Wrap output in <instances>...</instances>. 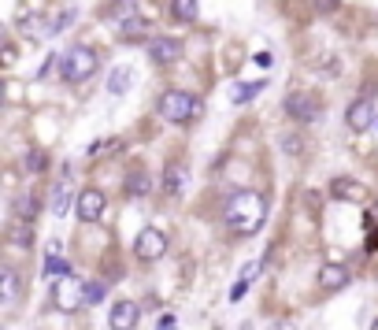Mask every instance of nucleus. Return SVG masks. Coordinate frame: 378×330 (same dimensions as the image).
Wrapping results in <instances>:
<instances>
[{
    "label": "nucleus",
    "instance_id": "nucleus-1",
    "mask_svg": "<svg viewBox=\"0 0 378 330\" xmlns=\"http://www.w3.org/2000/svg\"><path fill=\"white\" fill-rule=\"evenodd\" d=\"M223 219L237 237H252L267 219V197L260 189H234L223 208Z\"/></svg>",
    "mask_w": 378,
    "mask_h": 330
},
{
    "label": "nucleus",
    "instance_id": "nucleus-2",
    "mask_svg": "<svg viewBox=\"0 0 378 330\" xmlns=\"http://www.w3.org/2000/svg\"><path fill=\"white\" fill-rule=\"evenodd\" d=\"M200 112V100L193 93H182V89H167V93L160 97V115L167 119V123H193Z\"/></svg>",
    "mask_w": 378,
    "mask_h": 330
},
{
    "label": "nucleus",
    "instance_id": "nucleus-3",
    "mask_svg": "<svg viewBox=\"0 0 378 330\" xmlns=\"http://www.w3.org/2000/svg\"><path fill=\"white\" fill-rule=\"evenodd\" d=\"M97 71V52L89 45H71L60 60V75L67 82H86Z\"/></svg>",
    "mask_w": 378,
    "mask_h": 330
},
{
    "label": "nucleus",
    "instance_id": "nucleus-4",
    "mask_svg": "<svg viewBox=\"0 0 378 330\" xmlns=\"http://www.w3.org/2000/svg\"><path fill=\"white\" fill-rule=\"evenodd\" d=\"M52 305H56L60 311H78L82 305H86V282L82 279H56V286H52Z\"/></svg>",
    "mask_w": 378,
    "mask_h": 330
},
{
    "label": "nucleus",
    "instance_id": "nucleus-5",
    "mask_svg": "<svg viewBox=\"0 0 378 330\" xmlns=\"http://www.w3.org/2000/svg\"><path fill=\"white\" fill-rule=\"evenodd\" d=\"M134 252H137V260H145V263L160 260V256L167 252V234L156 231V226H145V231L137 234V241H134Z\"/></svg>",
    "mask_w": 378,
    "mask_h": 330
},
{
    "label": "nucleus",
    "instance_id": "nucleus-6",
    "mask_svg": "<svg viewBox=\"0 0 378 330\" xmlns=\"http://www.w3.org/2000/svg\"><path fill=\"white\" fill-rule=\"evenodd\" d=\"M78 219H86V223H97L100 215H104V208H108V200L100 189H82L78 193Z\"/></svg>",
    "mask_w": 378,
    "mask_h": 330
},
{
    "label": "nucleus",
    "instance_id": "nucleus-7",
    "mask_svg": "<svg viewBox=\"0 0 378 330\" xmlns=\"http://www.w3.org/2000/svg\"><path fill=\"white\" fill-rule=\"evenodd\" d=\"M137 316H141V308H137L134 300H115L112 311H108V327L112 330H134Z\"/></svg>",
    "mask_w": 378,
    "mask_h": 330
},
{
    "label": "nucleus",
    "instance_id": "nucleus-8",
    "mask_svg": "<svg viewBox=\"0 0 378 330\" xmlns=\"http://www.w3.org/2000/svg\"><path fill=\"white\" fill-rule=\"evenodd\" d=\"M375 108H371V100H353V104H349V112H345V123H349V130H371L375 126Z\"/></svg>",
    "mask_w": 378,
    "mask_h": 330
},
{
    "label": "nucleus",
    "instance_id": "nucleus-9",
    "mask_svg": "<svg viewBox=\"0 0 378 330\" xmlns=\"http://www.w3.org/2000/svg\"><path fill=\"white\" fill-rule=\"evenodd\" d=\"M316 100H311L308 93H290L285 97V115L290 119H297V123H311V119H316Z\"/></svg>",
    "mask_w": 378,
    "mask_h": 330
},
{
    "label": "nucleus",
    "instance_id": "nucleus-10",
    "mask_svg": "<svg viewBox=\"0 0 378 330\" xmlns=\"http://www.w3.org/2000/svg\"><path fill=\"white\" fill-rule=\"evenodd\" d=\"M182 56V41H174V38H156L149 41V60L152 63H174Z\"/></svg>",
    "mask_w": 378,
    "mask_h": 330
},
{
    "label": "nucleus",
    "instance_id": "nucleus-11",
    "mask_svg": "<svg viewBox=\"0 0 378 330\" xmlns=\"http://www.w3.org/2000/svg\"><path fill=\"white\" fill-rule=\"evenodd\" d=\"M345 282H349V268H345V263H322V271H319V286L322 290L334 293V290L345 286Z\"/></svg>",
    "mask_w": 378,
    "mask_h": 330
},
{
    "label": "nucleus",
    "instance_id": "nucleus-12",
    "mask_svg": "<svg viewBox=\"0 0 378 330\" xmlns=\"http://www.w3.org/2000/svg\"><path fill=\"white\" fill-rule=\"evenodd\" d=\"M330 193H334L338 200H364V186H359L356 178H334L330 182Z\"/></svg>",
    "mask_w": 378,
    "mask_h": 330
},
{
    "label": "nucleus",
    "instance_id": "nucleus-13",
    "mask_svg": "<svg viewBox=\"0 0 378 330\" xmlns=\"http://www.w3.org/2000/svg\"><path fill=\"white\" fill-rule=\"evenodd\" d=\"M130 86H134V71H130V67H115L112 75H108V93L123 97Z\"/></svg>",
    "mask_w": 378,
    "mask_h": 330
},
{
    "label": "nucleus",
    "instance_id": "nucleus-14",
    "mask_svg": "<svg viewBox=\"0 0 378 330\" xmlns=\"http://www.w3.org/2000/svg\"><path fill=\"white\" fill-rule=\"evenodd\" d=\"M256 271H260V263H245V271H241V279L234 282V286H230V300H241L245 293H248V286H252V279H256Z\"/></svg>",
    "mask_w": 378,
    "mask_h": 330
},
{
    "label": "nucleus",
    "instance_id": "nucleus-15",
    "mask_svg": "<svg viewBox=\"0 0 378 330\" xmlns=\"http://www.w3.org/2000/svg\"><path fill=\"white\" fill-rule=\"evenodd\" d=\"M38 212H41V204H38V197H34V193L15 197V219H19V223H30Z\"/></svg>",
    "mask_w": 378,
    "mask_h": 330
},
{
    "label": "nucleus",
    "instance_id": "nucleus-16",
    "mask_svg": "<svg viewBox=\"0 0 378 330\" xmlns=\"http://www.w3.org/2000/svg\"><path fill=\"white\" fill-rule=\"evenodd\" d=\"M182 186H186V163H167L163 189H167V193H182Z\"/></svg>",
    "mask_w": 378,
    "mask_h": 330
},
{
    "label": "nucleus",
    "instance_id": "nucleus-17",
    "mask_svg": "<svg viewBox=\"0 0 378 330\" xmlns=\"http://www.w3.org/2000/svg\"><path fill=\"white\" fill-rule=\"evenodd\" d=\"M171 15L178 23H193L197 19V0H171Z\"/></svg>",
    "mask_w": 378,
    "mask_h": 330
},
{
    "label": "nucleus",
    "instance_id": "nucleus-18",
    "mask_svg": "<svg viewBox=\"0 0 378 330\" xmlns=\"http://www.w3.org/2000/svg\"><path fill=\"white\" fill-rule=\"evenodd\" d=\"M260 89H263V82H237V86L230 89V97H234L237 104H248V100L260 93Z\"/></svg>",
    "mask_w": 378,
    "mask_h": 330
},
{
    "label": "nucleus",
    "instance_id": "nucleus-19",
    "mask_svg": "<svg viewBox=\"0 0 378 330\" xmlns=\"http://www.w3.org/2000/svg\"><path fill=\"white\" fill-rule=\"evenodd\" d=\"M149 186H152V178L145 175V171H134L130 178H126V189H130L134 197H141V193H149Z\"/></svg>",
    "mask_w": 378,
    "mask_h": 330
},
{
    "label": "nucleus",
    "instance_id": "nucleus-20",
    "mask_svg": "<svg viewBox=\"0 0 378 330\" xmlns=\"http://www.w3.org/2000/svg\"><path fill=\"white\" fill-rule=\"evenodd\" d=\"M45 274H49V279H71V263L63 260V256H56V260H45Z\"/></svg>",
    "mask_w": 378,
    "mask_h": 330
},
{
    "label": "nucleus",
    "instance_id": "nucleus-21",
    "mask_svg": "<svg viewBox=\"0 0 378 330\" xmlns=\"http://www.w3.org/2000/svg\"><path fill=\"white\" fill-rule=\"evenodd\" d=\"M15 293H19V274H15L12 268H4V305H12Z\"/></svg>",
    "mask_w": 378,
    "mask_h": 330
},
{
    "label": "nucleus",
    "instance_id": "nucleus-22",
    "mask_svg": "<svg viewBox=\"0 0 378 330\" xmlns=\"http://www.w3.org/2000/svg\"><path fill=\"white\" fill-rule=\"evenodd\" d=\"M67 204H71V189L67 186H56V189H52V212L63 215V212H67Z\"/></svg>",
    "mask_w": 378,
    "mask_h": 330
},
{
    "label": "nucleus",
    "instance_id": "nucleus-23",
    "mask_svg": "<svg viewBox=\"0 0 378 330\" xmlns=\"http://www.w3.org/2000/svg\"><path fill=\"white\" fill-rule=\"evenodd\" d=\"M112 19H115V23H123V26L130 23V19H134V0H119L115 12H112Z\"/></svg>",
    "mask_w": 378,
    "mask_h": 330
},
{
    "label": "nucleus",
    "instance_id": "nucleus-24",
    "mask_svg": "<svg viewBox=\"0 0 378 330\" xmlns=\"http://www.w3.org/2000/svg\"><path fill=\"white\" fill-rule=\"evenodd\" d=\"M45 163H49V160H45V152H26L23 167L30 171V175H41V171H45Z\"/></svg>",
    "mask_w": 378,
    "mask_h": 330
},
{
    "label": "nucleus",
    "instance_id": "nucleus-25",
    "mask_svg": "<svg viewBox=\"0 0 378 330\" xmlns=\"http://www.w3.org/2000/svg\"><path fill=\"white\" fill-rule=\"evenodd\" d=\"M30 237H34L30 223H19V226L12 231V245H19V249H23V245H30Z\"/></svg>",
    "mask_w": 378,
    "mask_h": 330
},
{
    "label": "nucleus",
    "instance_id": "nucleus-26",
    "mask_svg": "<svg viewBox=\"0 0 378 330\" xmlns=\"http://www.w3.org/2000/svg\"><path fill=\"white\" fill-rule=\"evenodd\" d=\"M75 19H78L75 8H63V15H56V19H52V30H67V26L75 23Z\"/></svg>",
    "mask_w": 378,
    "mask_h": 330
},
{
    "label": "nucleus",
    "instance_id": "nucleus-27",
    "mask_svg": "<svg viewBox=\"0 0 378 330\" xmlns=\"http://www.w3.org/2000/svg\"><path fill=\"white\" fill-rule=\"evenodd\" d=\"M104 297V282H86V305H97Z\"/></svg>",
    "mask_w": 378,
    "mask_h": 330
},
{
    "label": "nucleus",
    "instance_id": "nucleus-28",
    "mask_svg": "<svg viewBox=\"0 0 378 330\" xmlns=\"http://www.w3.org/2000/svg\"><path fill=\"white\" fill-rule=\"evenodd\" d=\"M141 30H149V23H141V19H130V23L123 26V34H126V38H137Z\"/></svg>",
    "mask_w": 378,
    "mask_h": 330
},
{
    "label": "nucleus",
    "instance_id": "nucleus-29",
    "mask_svg": "<svg viewBox=\"0 0 378 330\" xmlns=\"http://www.w3.org/2000/svg\"><path fill=\"white\" fill-rule=\"evenodd\" d=\"M256 63H260V67H271L274 56H271V52H260V56H256Z\"/></svg>",
    "mask_w": 378,
    "mask_h": 330
},
{
    "label": "nucleus",
    "instance_id": "nucleus-30",
    "mask_svg": "<svg viewBox=\"0 0 378 330\" xmlns=\"http://www.w3.org/2000/svg\"><path fill=\"white\" fill-rule=\"evenodd\" d=\"M334 4H338V0H316V8H319V12H330Z\"/></svg>",
    "mask_w": 378,
    "mask_h": 330
},
{
    "label": "nucleus",
    "instance_id": "nucleus-31",
    "mask_svg": "<svg viewBox=\"0 0 378 330\" xmlns=\"http://www.w3.org/2000/svg\"><path fill=\"white\" fill-rule=\"evenodd\" d=\"M160 330H174V319H171V316H163V319H160Z\"/></svg>",
    "mask_w": 378,
    "mask_h": 330
},
{
    "label": "nucleus",
    "instance_id": "nucleus-32",
    "mask_svg": "<svg viewBox=\"0 0 378 330\" xmlns=\"http://www.w3.org/2000/svg\"><path fill=\"white\" fill-rule=\"evenodd\" d=\"M367 215H371V223H378V204H371V212H367Z\"/></svg>",
    "mask_w": 378,
    "mask_h": 330
},
{
    "label": "nucleus",
    "instance_id": "nucleus-33",
    "mask_svg": "<svg viewBox=\"0 0 378 330\" xmlns=\"http://www.w3.org/2000/svg\"><path fill=\"white\" fill-rule=\"evenodd\" d=\"M371 330H378V319H375V323H371Z\"/></svg>",
    "mask_w": 378,
    "mask_h": 330
},
{
    "label": "nucleus",
    "instance_id": "nucleus-34",
    "mask_svg": "<svg viewBox=\"0 0 378 330\" xmlns=\"http://www.w3.org/2000/svg\"><path fill=\"white\" fill-rule=\"evenodd\" d=\"M375 126H378V119H375Z\"/></svg>",
    "mask_w": 378,
    "mask_h": 330
}]
</instances>
